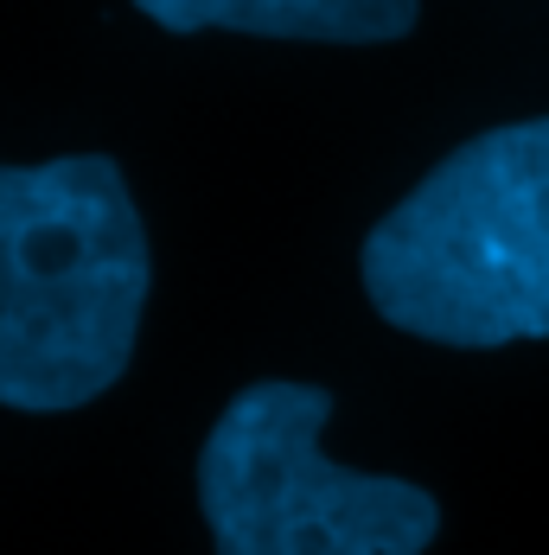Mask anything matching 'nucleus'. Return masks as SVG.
Segmentation results:
<instances>
[{
  "label": "nucleus",
  "instance_id": "f257e3e1",
  "mask_svg": "<svg viewBox=\"0 0 549 555\" xmlns=\"http://www.w3.org/2000/svg\"><path fill=\"white\" fill-rule=\"evenodd\" d=\"M148 230L110 154L0 167V402L84 409L128 371Z\"/></svg>",
  "mask_w": 549,
  "mask_h": 555
},
{
  "label": "nucleus",
  "instance_id": "f03ea898",
  "mask_svg": "<svg viewBox=\"0 0 549 555\" xmlns=\"http://www.w3.org/2000/svg\"><path fill=\"white\" fill-rule=\"evenodd\" d=\"M365 294L396 333L493 351L549 338V115L454 147L365 236Z\"/></svg>",
  "mask_w": 549,
  "mask_h": 555
},
{
  "label": "nucleus",
  "instance_id": "7ed1b4c3",
  "mask_svg": "<svg viewBox=\"0 0 549 555\" xmlns=\"http://www.w3.org/2000/svg\"><path fill=\"white\" fill-rule=\"evenodd\" d=\"M332 396L250 384L205 435L199 504L218 555H422L441 504L409 479L345 473L320 453Z\"/></svg>",
  "mask_w": 549,
  "mask_h": 555
},
{
  "label": "nucleus",
  "instance_id": "20e7f679",
  "mask_svg": "<svg viewBox=\"0 0 549 555\" xmlns=\"http://www.w3.org/2000/svg\"><path fill=\"white\" fill-rule=\"evenodd\" d=\"M166 33H263V39H327V46H384L416 26V0H135Z\"/></svg>",
  "mask_w": 549,
  "mask_h": 555
}]
</instances>
